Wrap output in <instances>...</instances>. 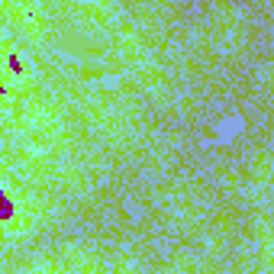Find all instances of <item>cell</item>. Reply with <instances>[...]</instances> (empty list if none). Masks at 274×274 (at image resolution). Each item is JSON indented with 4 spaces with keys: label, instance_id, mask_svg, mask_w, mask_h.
I'll list each match as a JSON object with an SVG mask.
<instances>
[{
    "label": "cell",
    "instance_id": "6da1fadb",
    "mask_svg": "<svg viewBox=\"0 0 274 274\" xmlns=\"http://www.w3.org/2000/svg\"><path fill=\"white\" fill-rule=\"evenodd\" d=\"M236 133H242V123L239 120H229V123H223V126H219V139H232V136H236Z\"/></svg>",
    "mask_w": 274,
    "mask_h": 274
}]
</instances>
